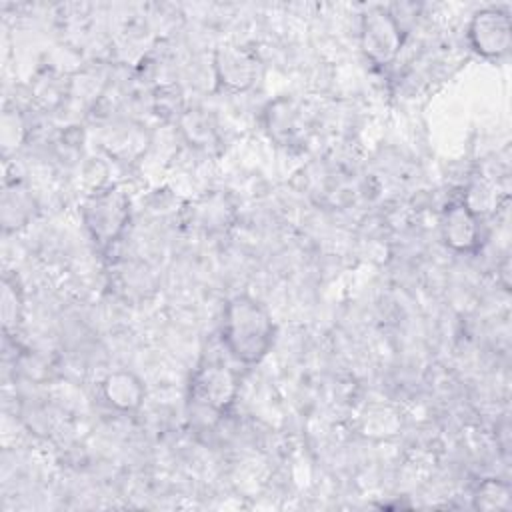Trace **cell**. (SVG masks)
Segmentation results:
<instances>
[{"label":"cell","mask_w":512,"mask_h":512,"mask_svg":"<svg viewBox=\"0 0 512 512\" xmlns=\"http://www.w3.org/2000/svg\"><path fill=\"white\" fill-rule=\"evenodd\" d=\"M100 390L106 404L124 414L138 412L146 398L144 382L134 372H128V370L110 372L102 380Z\"/></svg>","instance_id":"8"},{"label":"cell","mask_w":512,"mask_h":512,"mask_svg":"<svg viewBox=\"0 0 512 512\" xmlns=\"http://www.w3.org/2000/svg\"><path fill=\"white\" fill-rule=\"evenodd\" d=\"M212 68L218 86L226 92L250 90L260 74V62L256 52L238 44H226L216 48Z\"/></svg>","instance_id":"7"},{"label":"cell","mask_w":512,"mask_h":512,"mask_svg":"<svg viewBox=\"0 0 512 512\" xmlns=\"http://www.w3.org/2000/svg\"><path fill=\"white\" fill-rule=\"evenodd\" d=\"M22 316V298L20 290L14 280L8 276L2 280V326L4 332H10V328H16Z\"/></svg>","instance_id":"11"},{"label":"cell","mask_w":512,"mask_h":512,"mask_svg":"<svg viewBox=\"0 0 512 512\" xmlns=\"http://www.w3.org/2000/svg\"><path fill=\"white\" fill-rule=\"evenodd\" d=\"M406 34L398 16L386 6H374L360 20V48L374 66H390L402 46Z\"/></svg>","instance_id":"4"},{"label":"cell","mask_w":512,"mask_h":512,"mask_svg":"<svg viewBox=\"0 0 512 512\" xmlns=\"http://www.w3.org/2000/svg\"><path fill=\"white\" fill-rule=\"evenodd\" d=\"M466 40L474 54L486 60H500L512 46L510 12L504 6H484L472 14L466 26Z\"/></svg>","instance_id":"5"},{"label":"cell","mask_w":512,"mask_h":512,"mask_svg":"<svg viewBox=\"0 0 512 512\" xmlns=\"http://www.w3.org/2000/svg\"><path fill=\"white\" fill-rule=\"evenodd\" d=\"M264 126L272 140L282 146H290L300 136L304 118L294 100L276 98L264 110Z\"/></svg>","instance_id":"9"},{"label":"cell","mask_w":512,"mask_h":512,"mask_svg":"<svg viewBox=\"0 0 512 512\" xmlns=\"http://www.w3.org/2000/svg\"><path fill=\"white\" fill-rule=\"evenodd\" d=\"M442 242L456 254H476L484 240L482 218L466 200H452L440 214Z\"/></svg>","instance_id":"6"},{"label":"cell","mask_w":512,"mask_h":512,"mask_svg":"<svg viewBox=\"0 0 512 512\" xmlns=\"http://www.w3.org/2000/svg\"><path fill=\"white\" fill-rule=\"evenodd\" d=\"M240 390V376L234 368L218 360L200 364L188 388V402L194 416H208L210 422L222 418L236 402Z\"/></svg>","instance_id":"2"},{"label":"cell","mask_w":512,"mask_h":512,"mask_svg":"<svg viewBox=\"0 0 512 512\" xmlns=\"http://www.w3.org/2000/svg\"><path fill=\"white\" fill-rule=\"evenodd\" d=\"M82 222L92 242L106 250L120 240L130 222V198L120 188H106L82 206Z\"/></svg>","instance_id":"3"},{"label":"cell","mask_w":512,"mask_h":512,"mask_svg":"<svg viewBox=\"0 0 512 512\" xmlns=\"http://www.w3.org/2000/svg\"><path fill=\"white\" fill-rule=\"evenodd\" d=\"M274 340L276 324L260 300L238 294L226 302L222 312V344L236 362L244 366L262 362L272 350Z\"/></svg>","instance_id":"1"},{"label":"cell","mask_w":512,"mask_h":512,"mask_svg":"<svg viewBox=\"0 0 512 512\" xmlns=\"http://www.w3.org/2000/svg\"><path fill=\"white\" fill-rule=\"evenodd\" d=\"M472 500L478 510H508L512 504L510 486L498 478H488L478 484Z\"/></svg>","instance_id":"10"}]
</instances>
